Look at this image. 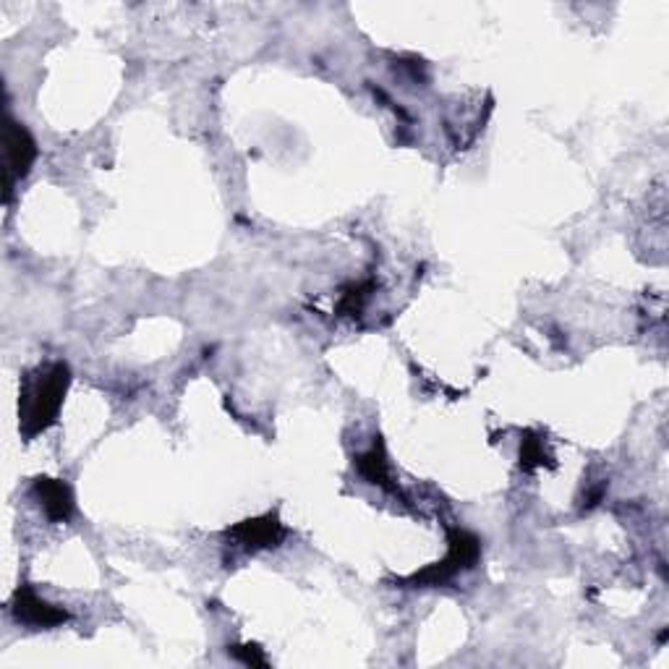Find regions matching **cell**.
<instances>
[{"label":"cell","instance_id":"1","mask_svg":"<svg viewBox=\"0 0 669 669\" xmlns=\"http://www.w3.org/2000/svg\"><path fill=\"white\" fill-rule=\"evenodd\" d=\"M71 385V369L65 362H53L29 372L21 385L19 429L24 439H34L58 422L65 393Z\"/></svg>","mask_w":669,"mask_h":669},{"label":"cell","instance_id":"7","mask_svg":"<svg viewBox=\"0 0 669 669\" xmlns=\"http://www.w3.org/2000/svg\"><path fill=\"white\" fill-rule=\"evenodd\" d=\"M356 470L362 474V479L366 484H372V487L393 491V495H398L401 491L393 484V479H389V460H387V450H385V443H382V437H374V445L369 447V450L358 455Z\"/></svg>","mask_w":669,"mask_h":669},{"label":"cell","instance_id":"3","mask_svg":"<svg viewBox=\"0 0 669 669\" xmlns=\"http://www.w3.org/2000/svg\"><path fill=\"white\" fill-rule=\"evenodd\" d=\"M37 160V142L27 126L6 118V202L11 200V191L17 181H24Z\"/></svg>","mask_w":669,"mask_h":669},{"label":"cell","instance_id":"9","mask_svg":"<svg viewBox=\"0 0 669 669\" xmlns=\"http://www.w3.org/2000/svg\"><path fill=\"white\" fill-rule=\"evenodd\" d=\"M374 291H377V283H374V281H362V283L345 285L341 304H337V314H341V317H358V314L364 312V306L369 304Z\"/></svg>","mask_w":669,"mask_h":669},{"label":"cell","instance_id":"8","mask_svg":"<svg viewBox=\"0 0 669 669\" xmlns=\"http://www.w3.org/2000/svg\"><path fill=\"white\" fill-rule=\"evenodd\" d=\"M553 463H555V458H553V453L547 450L544 437L536 435V432H526L524 439H520V468L531 474V470L553 466Z\"/></svg>","mask_w":669,"mask_h":669},{"label":"cell","instance_id":"10","mask_svg":"<svg viewBox=\"0 0 669 669\" xmlns=\"http://www.w3.org/2000/svg\"><path fill=\"white\" fill-rule=\"evenodd\" d=\"M227 653L233 659H239L246 667H267L270 661L264 657V649L256 643H244V646H227Z\"/></svg>","mask_w":669,"mask_h":669},{"label":"cell","instance_id":"4","mask_svg":"<svg viewBox=\"0 0 669 669\" xmlns=\"http://www.w3.org/2000/svg\"><path fill=\"white\" fill-rule=\"evenodd\" d=\"M285 526L277 518V513H267L260 518H246L233 528H227V539L244 547L246 553H260V549H275L285 541Z\"/></svg>","mask_w":669,"mask_h":669},{"label":"cell","instance_id":"5","mask_svg":"<svg viewBox=\"0 0 669 669\" xmlns=\"http://www.w3.org/2000/svg\"><path fill=\"white\" fill-rule=\"evenodd\" d=\"M11 612L17 617V622L29 625V628H58V625L69 622V612L63 607L50 605L48 599L37 597L32 586H19L13 591Z\"/></svg>","mask_w":669,"mask_h":669},{"label":"cell","instance_id":"6","mask_svg":"<svg viewBox=\"0 0 669 669\" xmlns=\"http://www.w3.org/2000/svg\"><path fill=\"white\" fill-rule=\"evenodd\" d=\"M32 495L37 503H40L42 513H45L48 520L53 524H65L77 510V503H73V491L65 482L61 479H50V476H40L32 484Z\"/></svg>","mask_w":669,"mask_h":669},{"label":"cell","instance_id":"2","mask_svg":"<svg viewBox=\"0 0 669 669\" xmlns=\"http://www.w3.org/2000/svg\"><path fill=\"white\" fill-rule=\"evenodd\" d=\"M482 560V539L466 528H450L447 531V555L443 560L429 565V568L414 572V576L401 578L403 588H437L450 584L460 572L474 570Z\"/></svg>","mask_w":669,"mask_h":669}]
</instances>
